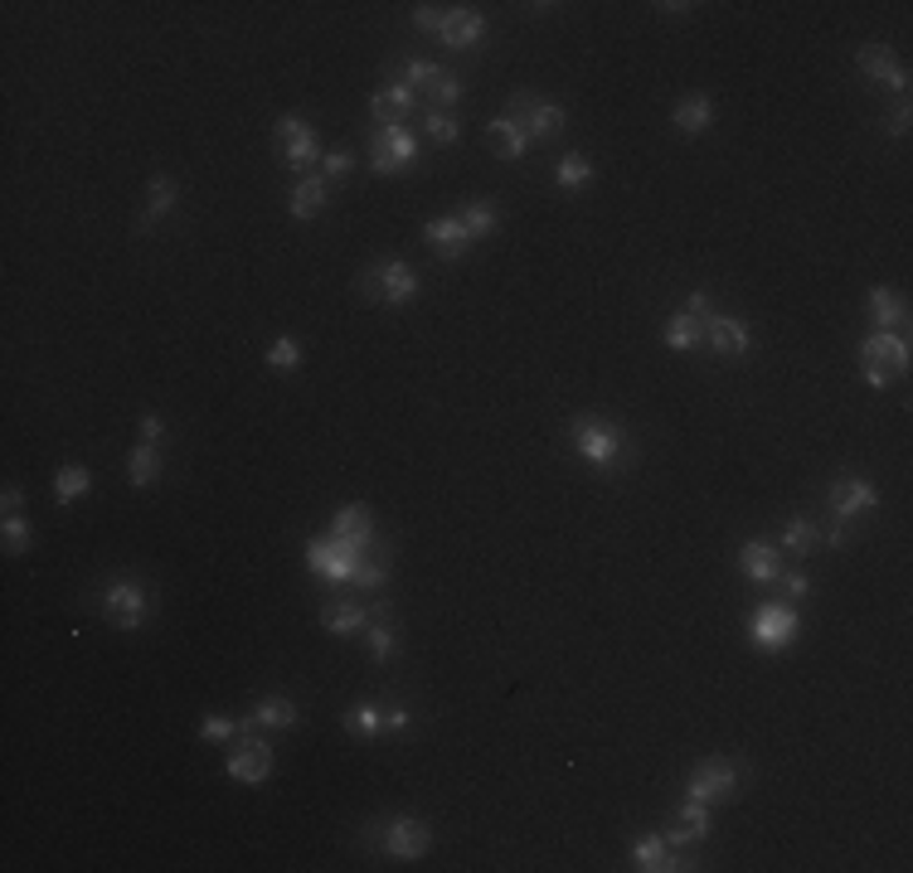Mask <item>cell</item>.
<instances>
[{"mask_svg": "<svg viewBox=\"0 0 913 873\" xmlns=\"http://www.w3.org/2000/svg\"><path fill=\"white\" fill-rule=\"evenodd\" d=\"M564 437H569V447L578 451L583 461L593 466V471H627L631 461H637V447H631V437H627V427L623 423H607V417L598 413H578L574 423L564 427Z\"/></svg>", "mask_w": 913, "mask_h": 873, "instance_id": "1", "label": "cell"}, {"mask_svg": "<svg viewBox=\"0 0 913 873\" xmlns=\"http://www.w3.org/2000/svg\"><path fill=\"white\" fill-rule=\"evenodd\" d=\"M97 611H103L107 626H117V631H141L146 617L156 611V593L141 583V577L117 573V577H107V583L97 587Z\"/></svg>", "mask_w": 913, "mask_h": 873, "instance_id": "2", "label": "cell"}, {"mask_svg": "<svg viewBox=\"0 0 913 873\" xmlns=\"http://www.w3.org/2000/svg\"><path fill=\"white\" fill-rule=\"evenodd\" d=\"M360 291L370 301H380L389 306V311H399V306H408V301H418V291H423V277L413 273V267L404 263V257H380V263H370L360 273Z\"/></svg>", "mask_w": 913, "mask_h": 873, "instance_id": "3", "label": "cell"}, {"mask_svg": "<svg viewBox=\"0 0 913 873\" xmlns=\"http://www.w3.org/2000/svg\"><path fill=\"white\" fill-rule=\"evenodd\" d=\"M374 826L380 830L370 834V844L389 859H423L433 850V826L418 816H384V820H374Z\"/></svg>", "mask_w": 913, "mask_h": 873, "instance_id": "4", "label": "cell"}, {"mask_svg": "<svg viewBox=\"0 0 913 873\" xmlns=\"http://www.w3.org/2000/svg\"><path fill=\"white\" fill-rule=\"evenodd\" d=\"M506 113L516 117L520 127H525L530 146H534V141H554L559 131L569 127V107H564V103H544V97H534L530 88H516V93H510Z\"/></svg>", "mask_w": 913, "mask_h": 873, "instance_id": "5", "label": "cell"}, {"mask_svg": "<svg viewBox=\"0 0 913 873\" xmlns=\"http://www.w3.org/2000/svg\"><path fill=\"white\" fill-rule=\"evenodd\" d=\"M273 146H277V161L287 170H297V175H307V170L321 161V146H316V127L307 117L297 113H283L273 127Z\"/></svg>", "mask_w": 913, "mask_h": 873, "instance_id": "6", "label": "cell"}, {"mask_svg": "<svg viewBox=\"0 0 913 873\" xmlns=\"http://www.w3.org/2000/svg\"><path fill=\"white\" fill-rule=\"evenodd\" d=\"M273 747H267V737H258V728H243L234 737V747H229L224 757V777L229 781H243V786H263L273 777Z\"/></svg>", "mask_w": 913, "mask_h": 873, "instance_id": "7", "label": "cell"}, {"mask_svg": "<svg viewBox=\"0 0 913 873\" xmlns=\"http://www.w3.org/2000/svg\"><path fill=\"white\" fill-rule=\"evenodd\" d=\"M360 558L364 553H350L340 539H331V534H321V539H307L301 544V563L321 577L326 587H350V577H355V568H360Z\"/></svg>", "mask_w": 913, "mask_h": 873, "instance_id": "8", "label": "cell"}, {"mask_svg": "<svg viewBox=\"0 0 913 873\" xmlns=\"http://www.w3.org/2000/svg\"><path fill=\"white\" fill-rule=\"evenodd\" d=\"M826 510H831V524L850 529L856 520L880 510V490H874V481H866V476H836V481L826 486Z\"/></svg>", "mask_w": 913, "mask_h": 873, "instance_id": "9", "label": "cell"}, {"mask_svg": "<svg viewBox=\"0 0 913 873\" xmlns=\"http://www.w3.org/2000/svg\"><path fill=\"white\" fill-rule=\"evenodd\" d=\"M739 781H744V767L729 757H704L696 771L686 777V796L690 801H704V806H720V801H734L739 796Z\"/></svg>", "mask_w": 913, "mask_h": 873, "instance_id": "10", "label": "cell"}, {"mask_svg": "<svg viewBox=\"0 0 913 873\" xmlns=\"http://www.w3.org/2000/svg\"><path fill=\"white\" fill-rule=\"evenodd\" d=\"M797 631H801V617L787 607V601H763V607L749 617V641L758 650H768V656L793 646Z\"/></svg>", "mask_w": 913, "mask_h": 873, "instance_id": "11", "label": "cell"}, {"mask_svg": "<svg viewBox=\"0 0 913 873\" xmlns=\"http://www.w3.org/2000/svg\"><path fill=\"white\" fill-rule=\"evenodd\" d=\"M413 156H418V137H413L408 127H374L370 137V170L384 180L404 175L413 166Z\"/></svg>", "mask_w": 913, "mask_h": 873, "instance_id": "12", "label": "cell"}, {"mask_svg": "<svg viewBox=\"0 0 913 873\" xmlns=\"http://www.w3.org/2000/svg\"><path fill=\"white\" fill-rule=\"evenodd\" d=\"M370 113H374V127H408V117L418 113V93L399 73H389V78H380V88L370 93Z\"/></svg>", "mask_w": 913, "mask_h": 873, "instance_id": "13", "label": "cell"}, {"mask_svg": "<svg viewBox=\"0 0 913 873\" xmlns=\"http://www.w3.org/2000/svg\"><path fill=\"white\" fill-rule=\"evenodd\" d=\"M704 350L714 354V360H744L753 350V336H749V321L734 311H714L710 321H704Z\"/></svg>", "mask_w": 913, "mask_h": 873, "instance_id": "14", "label": "cell"}, {"mask_svg": "<svg viewBox=\"0 0 913 873\" xmlns=\"http://www.w3.org/2000/svg\"><path fill=\"white\" fill-rule=\"evenodd\" d=\"M860 369H880V374L899 379L909 369V340L894 336V330H870L860 340Z\"/></svg>", "mask_w": 913, "mask_h": 873, "instance_id": "15", "label": "cell"}, {"mask_svg": "<svg viewBox=\"0 0 913 873\" xmlns=\"http://www.w3.org/2000/svg\"><path fill=\"white\" fill-rule=\"evenodd\" d=\"M856 64H860V73H866V78L884 83V88H890L894 97H909V68L894 58L890 44H860V49H856Z\"/></svg>", "mask_w": 913, "mask_h": 873, "instance_id": "16", "label": "cell"}, {"mask_svg": "<svg viewBox=\"0 0 913 873\" xmlns=\"http://www.w3.org/2000/svg\"><path fill=\"white\" fill-rule=\"evenodd\" d=\"M331 539H340L350 553H370V549H380L374 544V514H370V505H340L336 514H331Z\"/></svg>", "mask_w": 913, "mask_h": 873, "instance_id": "17", "label": "cell"}, {"mask_svg": "<svg viewBox=\"0 0 913 873\" xmlns=\"http://www.w3.org/2000/svg\"><path fill=\"white\" fill-rule=\"evenodd\" d=\"M326 204H331V184H326L321 170H307V175H297L287 194V214L297 219V224H311V219L326 214Z\"/></svg>", "mask_w": 913, "mask_h": 873, "instance_id": "18", "label": "cell"}, {"mask_svg": "<svg viewBox=\"0 0 913 873\" xmlns=\"http://www.w3.org/2000/svg\"><path fill=\"white\" fill-rule=\"evenodd\" d=\"M481 34H486L481 10H471V6H447V20H443V30H437V44L453 49V54H467V49H477V44H481Z\"/></svg>", "mask_w": 913, "mask_h": 873, "instance_id": "19", "label": "cell"}, {"mask_svg": "<svg viewBox=\"0 0 913 873\" xmlns=\"http://www.w3.org/2000/svg\"><path fill=\"white\" fill-rule=\"evenodd\" d=\"M739 573H744L753 587H773L777 573H783V549H773L768 539H744V549H739Z\"/></svg>", "mask_w": 913, "mask_h": 873, "instance_id": "20", "label": "cell"}, {"mask_svg": "<svg viewBox=\"0 0 913 873\" xmlns=\"http://www.w3.org/2000/svg\"><path fill=\"white\" fill-rule=\"evenodd\" d=\"M710 806L704 801H680L676 806V820H671V830H666V844H671V850H690V844H700V840H710Z\"/></svg>", "mask_w": 913, "mask_h": 873, "instance_id": "21", "label": "cell"}, {"mask_svg": "<svg viewBox=\"0 0 913 873\" xmlns=\"http://www.w3.org/2000/svg\"><path fill=\"white\" fill-rule=\"evenodd\" d=\"M176 204H180V180L176 175H151L146 200H141V214H137V233H151L161 219L176 214Z\"/></svg>", "mask_w": 913, "mask_h": 873, "instance_id": "22", "label": "cell"}, {"mask_svg": "<svg viewBox=\"0 0 913 873\" xmlns=\"http://www.w3.org/2000/svg\"><path fill=\"white\" fill-rule=\"evenodd\" d=\"M423 243L433 248L437 263H457V257H467V248H471V238H467V228L457 224V214L428 219V224H423Z\"/></svg>", "mask_w": 913, "mask_h": 873, "instance_id": "23", "label": "cell"}, {"mask_svg": "<svg viewBox=\"0 0 913 873\" xmlns=\"http://www.w3.org/2000/svg\"><path fill=\"white\" fill-rule=\"evenodd\" d=\"M321 626L340 641H350V636H364V626H370V607L355 597H336L321 607Z\"/></svg>", "mask_w": 913, "mask_h": 873, "instance_id": "24", "label": "cell"}, {"mask_svg": "<svg viewBox=\"0 0 913 873\" xmlns=\"http://www.w3.org/2000/svg\"><path fill=\"white\" fill-rule=\"evenodd\" d=\"M364 646H370L374 666H389V660L399 656V626H394V617H389L384 601L370 611V626H364Z\"/></svg>", "mask_w": 913, "mask_h": 873, "instance_id": "25", "label": "cell"}, {"mask_svg": "<svg viewBox=\"0 0 913 873\" xmlns=\"http://www.w3.org/2000/svg\"><path fill=\"white\" fill-rule=\"evenodd\" d=\"M486 137H491V146H496V156L501 161H525V151H530V137H525V127H520L516 117L510 113H496L491 117V127H486Z\"/></svg>", "mask_w": 913, "mask_h": 873, "instance_id": "26", "label": "cell"}, {"mask_svg": "<svg viewBox=\"0 0 913 873\" xmlns=\"http://www.w3.org/2000/svg\"><path fill=\"white\" fill-rule=\"evenodd\" d=\"M340 728L360 743H374L384 733V699H355L346 713H340Z\"/></svg>", "mask_w": 913, "mask_h": 873, "instance_id": "27", "label": "cell"}, {"mask_svg": "<svg viewBox=\"0 0 913 873\" xmlns=\"http://www.w3.org/2000/svg\"><path fill=\"white\" fill-rule=\"evenodd\" d=\"M671 127L680 131V137H704V131L714 127V103L704 93H690V97H680L676 103V113H671Z\"/></svg>", "mask_w": 913, "mask_h": 873, "instance_id": "28", "label": "cell"}, {"mask_svg": "<svg viewBox=\"0 0 913 873\" xmlns=\"http://www.w3.org/2000/svg\"><path fill=\"white\" fill-rule=\"evenodd\" d=\"M166 476V457H161V447H151V441H137L131 447V457H127V486L131 490H151L156 481Z\"/></svg>", "mask_w": 913, "mask_h": 873, "instance_id": "29", "label": "cell"}, {"mask_svg": "<svg viewBox=\"0 0 913 873\" xmlns=\"http://www.w3.org/2000/svg\"><path fill=\"white\" fill-rule=\"evenodd\" d=\"M457 224L467 228V238H471V243L491 238V233L501 228V204H496V200H467V204L457 209Z\"/></svg>", "mask_w": 913, "mask_h": 873, "instance_id": "30", "label": "cell"}, {"mask_svg": "<svg viewBox=\"0 0 913 873\" xmlns=\"http://www.w3.org/2000/svg\"><path fill=\"white\" fill-rule=\"evenodd\" d=\"M248 718L258 723V728H297L301 709H297V699H287V694H263Z\"/></svg>", "mask_w": 913, "mask_h": 873, "instance_id": "31", "label": "cell"}, {"mask_svg": "<svg viewBox=\"0 0 913 873\" xmlns=\"http://www.w3.org/2000/svg\"><path fill=\"white\" fill-rule=\"evenodd\" d=\"M866 306H870V326L874 330H899L909 321V306H904V297H899L894 287H874L866 297Z\"/></svg>", "mask_w": 913, "mask_h": 873, "instance_id": "32", "label": "cell"}, {"mask_svg": "<svg viewBox=\"0 0 913 873\" xmlns=\"http://www.w3.org/2000/svg\"><path fill=\"white\" fill-rule=\"evenodd\" d=\"M661 340H666V350H676V354H696V350H704V326L696 321V316L676 311L671 321H666Z\"/></svg>", "mask_w": 913, "mask_h": 873, "instance_id": "33", "label": "cell"}, {"mask_svg": "<svg viewBox=\"0 0 913 873\" xmlns=\"http://www.w3.org/2000/svg\"><path fill=\"white\" fill-rule=\"evenodd\" d=\"M88 486H93L88 466H83V461H64V466H59V476H54V500H59V505H73V500L88 496Z\"/></svg>", "mask_w": 913, "mask_h": 873, "instance_id": "34", "label": "cell"}, {"mask_svg": "<svg viewBox=\"0 0 913 873\" xmlns=\"http://www.w3.org/2000/svg\"><path fill=\"white\" fill-rule=\"evenodd\" d=\"M821 544V529L817 520H807V514H793V520L783 524V553H793V558H807L811 549Z\"/></svg>", "mask_w": 913, "mask_h": 873, "instance_id": "35", "label": "cell"}, {"mask_svg": "<svg viewBox=\"0 0 913 873\" xmlns=\"http://www.w3.org/2000/svg\"><path fill=\"white\" fill-rule=\"evenodd\" d=\"M384 583H389V553H384V549H370V553L360 558L355 577H350V587H360V593H380Z\"/></svg>", "mask_w": 913, "mask_h": 873, "instance_id": "36", "label": "cell"}, {"mask_svg": "<svg viewBox=\"0 0 913 873\" xmlns=\"http://www.w3.org/2000/svg\"><path fill=\"white\" fill-rule=\"evenodd\" d=\"M593 180V161L583 151H569V156H559V166H554V184L559 190H583V184Z\"/></svg>", "mask_w": 913, "mask_h": 873, "instance_id": "37", "label": "cell"}, {"mask_svg": "<svg viewBox=\"0 0 913 873\" xmlns=\"http://www.w3.org/2000/svg\"><path fill=\"white\" fill-rule=\"evenodd\" d=\"M301 360H307V350H301L297 336H277L273 345H267V354H263V364L277 369V374H291V369H301Z\"/></svg>", "mask_w": 913, "mask_h": 873, "instance_id": "38", "label": "cell"}, {"mask_svg": "<svg viewBox=\"0 0 913 873\" xmlns=\"http://www.w3.org/2000/svg\"><path fill=\"white\" fill-rule=\"evenodd\" d=\"M423 137H428L433 146H457L461 141V117L428 107V113H423Z\"/></svg>", "mask_w": 913, "mask_h": 873, "instance_id": "39", "label": "cell"}, {"mask_svg": "<svg viewBox=\"0 0 913 873\" xmlns=\"http://www.w3.org/2000/svg\"><path fill=\"white\" fill-rule=\"evenodd\" d=\"M0 544H6L10 558L30 553V544H34V524L24 520V514H6V520H0Z\"/></svg>", "mask_w": 913, "mask_h": 873, "instance_id": "40", "label": "cell"}, {"mask_svg": "<svg viewBox=\"0 0 913 873\" xmlns=\"http://www.w3.org/2000/svg\"><path fill=\"white\" fill-rule=\"evenodd\" d=\"M461 93H467V78L461 73H437V83L423 97H428V107H437V113H447V107H457L461 103Z\"/></svg>", "mask_w": 913, "mask_h": 873, "instance_id": "41", "label": "cell"}, {"mask_svg": "<svg viewBox=\"0 0 913 873\" xmlns=\"http://www.w3.org/2000/svg\"><path fill=\"white\" fill-rule=\"evenodd\" d=\"M437 73H443V68H437L433 58H404V64H399V78H404L413 93H428L437 83Z\"/></svg>", "mask_w": 913, "mask_h": 873, "instance_id": "42", "label": "cell"}, {"mask_svg": "<svg viewBox=\"0 0 913 873\" xmlns=\"http://www.w3.org/2000/svg\"><path fill=\"white\" fill-rule=\"evenodd\" d=\"M200 737H204V743H234V737H238V718L210 713V718H200Z\"/></svg>", "mask_w": 913, "mask_h": 873, "instance_id": "43", "label": "cell"}, {"mask_svg": "<svg viewBox=\"0 0 913 873\" xmlns=\"http://www.w3.org/2000/svg\"><path fill=\"white\" fill-rule=\"evenodd\" d=\"M350 170H355V151H346V146H336V151H326V156H321V175H326V184L346 180Z\"/></svg>", "mask_w": 913, "mask_h": 873, "instance_id": "44", "label": "cell"}, {"mask_svg": "<svg viewBox=\"0 0 913 873\" xmlns=\"http://www.w3.org/2000/svg\"><path fill=\"white\" fill-rule=\"evenodd\" d=\"M909 121H913V107H909V97H899V103H894V113H890V117H884V121H880V127H884V137L904 141V137H909Z\"/></svg>", "mask_w": 913, "mask_h": 873, "instance_id": "45", "label": "cell"}, {"mask_svg": "<svg viewBox=\"0 0 913 873\" xmlns=\"http://www.w3.org/2000/svg\"><path fill=\"white\" fill-rule=\"evenodd\" d=\"M777 587H783V593L793 597V601H807V597H811V577L801 573V568H783V573H777Z\"/></svg>", "mask_w": 913, "mask_h": 873, "instance_id": "46", "label": "cell"}, {"mask_svg": "<svg viewBox=\"0 0 913 873\" xmlns=\"http://www.w3.org/2000/svg\"><path fill=\"white\" fill-rule=\"evenodd\" d=\"M443 20H447V6H418L413 10V30H423V34H437L443 30Z\"/></svg>", "mask_w": 913, "mask_h": 873, "instance_id": "47", "label": "cell"}, {"mask_svg": "<svg viewBox=\"0 0 913 873\" xmlns=\"http://www.w3.org/2000/svg\"><path fill=\"white\" fill-rule=\"evenodd\" d=\"M413 723L408 704H399V699H384V733H404Z\"/></svg>", "mask_w": 913, "mask_h": 873, "instance_id": "48", "label": "cell"}, {"mask_svg": "<svg viewBox=\"0 0 913 873\" xmlns=\"http://www.w3.org/2000/svg\"><path fill=\"white\" fill-rule=\"evenodd\" d=\"M137 437H141V441H151V447H161V441H166L161 413H141V417H137Z\"/></svg>", "mask_w": 913, "mask_h": 873, "instance_id": "49", "label": "cell"}, {"mask_svg": "<svg viewBox=\"0 0 913 873\" xmlns=\"http://www.w3.org/2000/svg\"><path fill=\"white\" fill-rule=\"evenodd\" d=\"M680 311H686V316H696V321L704 326V321H710V316H714V297H710V291H690Z\"/></svg>", "mask_w": 913, "mask_h": 873, "instance_id": "50", "label": "cell"}, {"mask_svg": "<svg viewBox=\"0 0 913 873\" xmlns=\"http://www.w3.org/2000/svg\"><path fill=\"white\" fill-rule=\"evenodd\" d=\"M0 510H6V514H20V510H24V490H20V486H6V490H0Z\"/></svg>", "mask_w": 913, "mask_h": 873, "instance_id": "51", "label": "cell"}, {"mask_svg": "<svg viewBox=\"0 0 913 873\" xmlns=\"http://www.w3.org/2000/svg\"><path fill=\"white\" fill-rule=\"evenodd\" d=\"M656 10H666V15H690L696 6H680V0H671V6H656Z\"/></svg>", "mask_w": 913, "mask_h": 873, "instance_id": "52", "label": "cell"}]
</instances>
